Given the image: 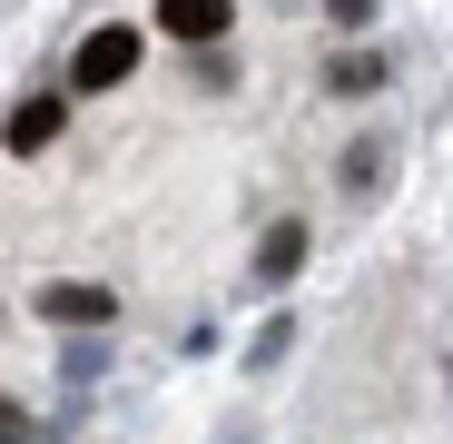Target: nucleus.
Returning a JSON list of instances; mask_svg holds the SVG:
<instances>
[{
  "label": "nucleus",
  "instance_id": "obj_1",
  "mask_svg": "<svg viewBox=\"0 0 453 444\" xmlns=\"http://www.w3.org/2000/svg\"><path fill=\"white\" fill-rule=\"evenodd\" d=\"M138 50H148L138 20H99V30L80 40V59H69V99H109L128 69H138Z\"/></svg>",
  "mask_w": 453,
  "mask_h": 444
},
{
  "label": "nucleus",
  "instance_id": "obj_3",
  "mask_svg": "<svg viewBox=\"0 0 453 444\" xmlns=\"http://www.w3.org/2000/svg\"><path fill=\"white\" fill-rule=\"evenodd\" d=\"M59 129H69V90H30L0 138H11V159H40V148H59Z\"/></svg>",
  "mask_w": 453,
  "mask_h": 444
},
{
  "label": "nucleus",
  "instance_id": "obj_9",
  "mask_svg": "<svg viewBox=\"0 0 453 444\" xmlns=\"http://www.w3.org/2000/svg\"><path fill=\"white\" fill-rule=\"evenodd\" d=\"M326 20H335L345 40H365V30H374V20H385V11H374V0H326Z\"/></svg>",
  "mask_w": 453,
  "mask_h": 444
},
{
  "label": "nucleus",
  "instance_id": "obj_6",
  "mask_svg": "<svg viewBox=\"0 0 453 444\" xmlns=\"http://www.w3.org/2000/svg\"><path fill=\"white\" fill-rule=\"evenodd\" d=\"M374 90H395V50H345L326 69V99H374Z\"/></svg>",
  "mask_w": 453,
  "mask_h": 444
},
{
  "label": "nucleus",
  "instance_id": "obj_7",
  "mask_svg": "<svg viewBox=\"0 0 453 444\" xmlns=\"http://www.w3.org/2000/svg\"><path fill=\"white\" fill-rule=\"evenodd\" d=\"M385 168H395V138H345V159H335V178H345V198H374V188H385Z\"/></svg>",
  "mask_w": 453,
  "mask_h": 444
},
{
  "label": "nucleus",
  "instance_id": "obj_8",
  "mask_svg": "<svg viewBox=\"0 0 453 444\" xmlns=\"http://www.w3.org/2000/svg\"><path fill=\"white\" fill-rule=\"evenodd\" d=\"M99 365H109V346H99V336H80V346H59V386H89Z\"/></svg>",
  "mask_w": 453,
  "mask_h": 444
},
{
  "label": "nucleus",
  "instance_id": "obj_2",
  "mask_svg": "<svg viewBox=\"0 0 453 444\" xmlns=\"http://www.w3.org/2000/svg\"><path fill=\"white\" fill-rule=\"evenodd\" d=\"M158 40H178V50H217L226 30H237V11H226V0H158Z\"/></svg>",
  "mask_w": 453,
  "mask_h": 444
},
{
  "label": "nucleus",
  "instance_id": "obj_4",
  "mask_svg": "<svg viewBox=\"0 0 453 444\" xmlns=\"http://www.w3.org/2000/svg\"><path fill=\"white\" fill-rule=\"evenodd\" d=\"M40 316H50V326H109L119 296H109V286H80V277H50V286H40Z\"/></svg>",
  "mask_w": 453,
  "mask_h": 444
},
{
  "label": "nucleus",
  "instance_id": "obj_10",
  "mask_svg": "<svg viewBox=\"0 0 453 444\" xmlns=\"http://www.w3.org/2000/svg\"><path fill=\"white\" fill-rule=\"evenodd\" d=\"M0 444H40V425H30V405H11V395H0Z\"/></svg>",
  "mask_w": 453,
  "mask_h": 444
},
{
  "label": "nucleus",
  "instance_id": "obj_5",
  "mask_svg": "<svg viewBox=\"0 0 453 444\" xmlns=\"http://www.w3.org/2000/svg\"><path fill=\"white\" fill-rule=\"evenodd\" d=\"M306 257H316V228H306V217H276V228L257 238V277H266V286L306 277Z\"/></svg>",
  "mask_w": 453,
  "mask_h": 444
},
{
  "label": "nucleus",
  "instance_id": "obj_11",
  "mask_svg": "<svg viewBox=\"0 0 453 444\" xmlns=\"http://www.w3.org/2000/svg\"><path fill=\"white\" fill-rule=\"evenodd\" d=\"M443 386H453V365H443Z\"/></svg>",
  "mask_w": 453,
  "mask_h": 444
}]
</instances>
